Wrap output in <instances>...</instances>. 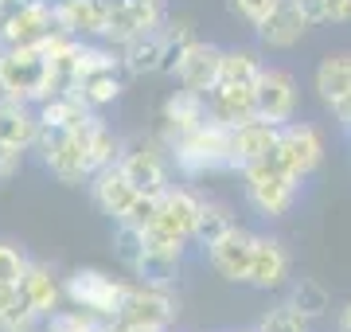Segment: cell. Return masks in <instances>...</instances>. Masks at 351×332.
I'll use <instances>...</instances> for the list:
<instances>
[{
  "mask_svg": "<svg viewBox=\"0 0 351 332\" xmlns=\"http://www.w3.org/2000/svg\"><path fill=\"white\" fill-rule=\"evenodd\" d=\"M258 114V98L254 86H239V82H219L215 90H207V117L219 126H242L246 117Z\"/></svg>",
  "mask_w": 351,
  "mask_h": 332,
  "instance_id": "ac0fdd59",
  "label": "cell"
},
{
  "mask_svg": "<svg viewBox=\"0 0 351 332\" xmlns=\"http://www.w3.org/2000/svg\"><path fill=\"white\" fill-rule=\"evenodd\" d=\"M55 32H63V27L55 24V12H51L43 0H24V8L8 20V27L0 32V39L8 43V47H39V43H47Z\"/></svg>",
  "mask_w": 351,
  "mask_h": 332,
  "instance_id": "2e32d148",
  "label": "cell"
},
{
  "mask_svg": "<svg viewBox=\"0 0 351 332\" xmlns=\"http://www.w3.org/2000/svg\"><path fill=\"white\" fill-rule=\"evenodd\" d=\"M328 110H332V117L339 121V129L348 133V129H351V90H348V94H339L336 102H328Z\"/></svg>",
  "mask_w": 351,
  "mask_h": 332,
  "instance_id": "f35d334b",
  "label": "cell"
},
{
  "mask_svg": "<svg viewBox=\"0 0 351 332\" xmlns=\"http://www.w3.org/2000/svg\"><path fill=\"white\" fill-rule=\"evenodd\" d=\"M289 305H297L308 320H320V317H328L332 297H328V289L316 278H297L289 285Z\"/></svg>",
  "mask_w": 351,
  "mask_h": 332,
  "instance_id": "4316f807",
  "label": "cell"
},
{
  "mask_svg": "<svg viewBox=\"0 0 351 332\" xmlns=\"http://www.w3.org/2000/svg\"><path fill=\"white\" fill-rule=\"evenodd\" d=\"M141 235H145V254H168V258H180V254H184V246H188V239H180L176 230L160 227V223L145 227Z\"/></svg>",
  "mask_w": 351,
  "mask_h": 332,
  "instance_id": "4dcf8cb0",
  "label": "cell"
},
{
  "mask_svg": "<svg viewBox=\"0 0 351 332\" xmlns=\"http://www.w3.org/2000/svg\"><path fill=\"white\" fill-rule=\"evenodd\" d=\"M71 94H78L90 110L113 102L121 94V75H117V59L101 47H82V63H78V78Z\"/></svg>",
  "mask_w": 351,
  "mask_h": 332,
  "instance_id": "52a82bcc",
  "label": "cell"
},
{
  "mask_svg": "<svg viewBox=\"0 0 351 332\" xmlns=\"http://www.w3.org/2000/svg\"><path fill=\"white\" fill-rule=\"evenodd\" d=\"M234 211L226 204H211V200H203V211H199V223H195V243L211 246L215 239H223L226 230H234Z\"/></svg>",
  "mask_w": 351,
  "mask_h": 332,
  "instance_id": "83f0119b",
  "label": "cell"
},
{
  "mask_svg": "<svg viewBox=\"0 0 351 332\" xmlns=\"http://www.w3.org/2000/svg\"><path fill=\"white\" fill-rule=\"evenodd\" d=\"M94 126H98V117L94 114H90L78 129H66V133H51V129L39 126L43 133H51V141H47V168L63 180V184H78V180L94 176V168H90V133H94Z\"/></svg>",
  "mask_w": 351,
  "mask_h": 332,
  "instance_id": "277c9868",
  "label": "cell"
},
{
  "mask_svg": "<svg viewBox=\"0 0 351 332\" xmlns=\"http://www.w3.org/2000/svg\"><path fill=\"white\" fill-rule=\"evenodd\" d=\"M258 332H313V320L304 317L297 305L281 301V305H274V309H265L262 313Z\"/></svg>",
  "mask_w": 351,
  "mask_h": 332,
  "instance_id": "f1b7e54d",
  "label": "cell"
},
{
  "mask_svg": "<svg viewBox=\"0 0 351 332\" xmlns=\"http://www.w3.org/2000/svg\"><path fill=\"white\" fill-rule=\"evenodd\" d=\"M324 24H351V0H324Z\"/></svg>",
  "mask_w": 351,
  "mask_h": 332,
  "instance_id": "74e56055",
  "label": "cell"
},
{
  "mask_svg": "<svg viewBox=\"0 0 351 332\" xmlns=\"http://www.w3.org/2000/svg\"><path fill=\"white\" fill-rule=\"evenodd\" d=\"M176 168L184 176H211V172H234V161H230V126H219V121H203L191 133H184L180 141L168 145Z\"/></svg>",
  "mask_w": 351,
  "mask_h": 332,
  "instance_id": "7a4b0ae2",
  "label": "cell"
},
{
  "mask_svg": "<svg viewBox=\"0 0 351 332\" xmlns=\"http://www.w3.org/2000/svg\"><path fill=\"white\" fill-rule=\"evenodd\" d=\"M24 274H27V258L20 254L16 246L0 243V281H4V285H20Z\"/></svg>",
  "mask_w": 351,
  "mask_h": 332,
  "instance_id": "e575fe53",
  "label": "cell"
},
{
  "mask_svg": "<svg viewBox=\"0 0 351 332\" xmlns=\"http://www.w3.org/2000/svg\"><path fill=\"white\" fill-rule=\"evenodd\" d=\"M277 137H281V126L265 121V117H246L242 126L230 129V161H234V172H242L246 165L262 161L277 149Z\"/></svg>",
  "mask_w": 351,
  "mask_h": 332,
  "instance_id": "5bb4252c",
  "label": "cell"
},
{
  "mask_svg": "<svg viewBox=\"0 0 351 332\" xmlns=\"http://www.w3.org/2000/svg\"><path fill=\"white\" fill-rule=\"evenodd\" d=\"M164 149L152 145V141H141V145H133L117 156V168L125 172V180L137 192H152V195L168 192V156H164Z\"/></svg>",
  "mask_w": 351,
  "mask_h": 332,
  "instance_id": "30bf717a",
  "label": "cell"
},
{
  "mask_svg": "<svg viewBox=\"0 0 351 332\" xmlns=\"http://www.w3.org/2000/svg\"><path fill=\"white\" fill-rule=\"evenodd\" d=\"M239 176H242L246 204H250L262 219H285L289 211L297 207L301 192H304V180L293 176V172L277 161V153H269V156H262V161L246 165Z\"/></svg>",
  "mask_w": 351,
  "mask_h": 332,
  "instance_id": "6da1fadb",
  "label": "cell"
},
{
  "mask_svg": "<svg viewBox=\"0 0 351 332\" xmlns=\"http://www.w3.org/2000/svg\"><path fill=\"white\" fill-rule=\"evenodd\" d=\"M336 332H351V301L339 309V320H336Z\"/></svg>",
  "mask_w": 351,
  "mask_h": 332,
  "instance_id": "b9f144b4",
  "label": "cell"
},
{
  "mask_svg": "<svg viewBox=\"0 0 351 332\" xmlns=\"http://www.w3.org/2000/svg\"><path fill=\"white\" fill-rule=\"evenodd\" d=\"M277 161L293 172V176H316L320 172V165H324V137H320V129L313 126V121H289V126H281V137H277Z\"/></svg>",
  "mask_w": 351,
  "mask_h": 332,
  "instance_id": "8992f818",
  "label": "cell"
},
{
  "mask_svg": "<svg viewBox=\"0 0 351 332\" xmlns=\"http://www.w3.org/2000/svg\"><path fill=\"white\" fill-rule=\"evenodd\" d=\"M20 161H24V149H16V145H8V141H0V180H8L20 168Z\"/></svg>",
  "mask_w": 351,
  "mask_h": 332,
  "instance_id": "8d00e7d4",
  "label": "cell"
},
{
  "mask_svg": "<svg viewBox=\"0 0 351 332\" xmlns=\"http://www.w3.org/2000/svg\"><path fill=\"white\" fill-rule=\"evenodd\" d=\"M0 90L16 102H47L51 94V59L43 47H8L0 51Z\"/></svg>",
  "mask_w": 351,
  "mask_h": 332,
  "instance_id": "3957f363",
  "label": "cell"
},
{
  "mask_svg": "<svg viewBox=\"0 0 351 332\" xmlns=\"http://www.w3.org/2000/svg\"><path fill=\"white\" fill-rule=\"evenodd\" d=\"M316 94H320V102H336L339 94H348L351 90V51H332L324 55L320 63H316Z\"/></svg>",
  "mask_w": 351,
  "mask_h": 332,
  "instance_id": "7402d4cb",
  "label": "cell"
},
{
  "mask_svg": "<svg viewBox=\"0 0 351 332\" xmlns=\"http://www.w3.org/2000/svg\"><path fill=\"white\" fill-rule=\"evenodd\" d=\"M250 332H258V329H250Z\"/></svg>",
  "mask_w": 351,
  "mask_h": 332,
  "instance_id": "ee69618b",
  "label": "cell"
},
{
  "mask_svg": "<svg viewBox=\"0 0 351 332\" xmlns=\"http://www.w3.org/2000/svg\"><path fill=\"white\" fill-rule=\"evenodd\" d=\"M262 71H265V63L258 51H250V47H230V51H223V75H219V82L258 86Z\"/></svg>",
  "mask_w": 351,
  "mask_h": 332,
  "instance_id": "d4e9b609",
  "label": "cell"
},
{
  "mask_svg": "<svg viewBox=\"0 0 351 332\" xmlns=\"http://www.w3.org/2000/svg\"><path fill=\"white\" fill-rule=\"evenodd\" d=\"M125 289H129L125 281L110 278V274H101V270H75V274L66 278V297H71L82 313L101 317V320L117 317V309L125 301Z\"/></svg>",
  "mask_w": 351,
  "mask_h": 332,
  "instance_id": "5b68a950",
  "label": "cell"
},
{
  "mask_svg": "<svg viewBox=\"0 0 351 332\" xmlns=\"http://www.w3.org/2000/svg\"><path fill=\"white\" fill-rule=\"evenodd\" d=\"M293 278V254H289V246L274 235H258V243H254V258H250V278L246 285L254 289H281L289 285Z\"/></svg>",
  "mask_w": 351,
  "mask_h": 332,
  "instance_id": "7c38bea8",
  "label": "cell"
},
{
  "mask_svg": "<svg viewBox=\"0 0 351 332\" xmlns=\"http://www.w3.org/2000/svg\"><path fill=\"white\" fill-rule=\"evenodd\" d=\"M117 317L141 320V324H156V329L168 332V324L176 320V297L168 294V285L141 281V285H129L125 289V301L117 309Z\"/></svg>",
  "mask_w": 351,
  "mask_h": 332,
  "instance_id": "8fae6325",
  "label": "cell"
},
{
  "mask_svg": "<svg viewBox=\"0 0 351 332\" xmlns=\"http://www.w3.org/2000/svg\"><path fill=\"white\" fill-rule=\"evenodd\" d=\"M297 8H301L304 12V20H308V24H324V0H297Z\"/></svg>",
  "mask_w": 351,
  "mask_h": 332,
  "instance_id": "ab89813d",
  "label": "cell"
},
{
  "mask_svg": "<svg viewBox=\"0 0 351 332\" xmlns=\"http://www.w3.org/2000/svg\"><path fill=\"white\" fill-rule=\"evenodd\" d=\"M160 195H164V192H160ZM160 195L137 192V200L129 204V211L121 215V223H125V227H137V230L152 227V223H156V215H160Z\"/></svg>",
  "mask_w": 351,
  "mask_h": 332,
  "instance_id": "d6a6232c",
  "label": "cell"
},
{
  "mask_svg": "<svg viewBox=\"0 0 351 332\" xmlns=\"http://www.w3.org/2000/svg\"><path fill=\"white\" fill-rule=\"evenodd\" d=\"M226 8L239 16V20H246L250 27H258L277 8V0H226Z\"/></svg>",
  "mask_w": 351,
  "mask_h": 332,
  "instance_id": "d590c367",
  "label": "cell"
},
{
  "mask_svg": "<svg viewBox=\"0 0 351 332\" xmlns=\"http://www.w3.org/2000/svg\"><path fill=\"white\" fill-rule=\"evenodd\" d=\"M94 114L78 94H51L47 102H43V114H39V126L51 129V133H66V129H78L86 117Z\"/></svg>",
  "mask_w": 351,
  "mask_h": 332,
  "instance_id": "44dd1931",
  "label": "cell"
},
{
  "mask_svg": "<svg viewBox=\"0 0 351 332\" xmlns=\"http://www.w3.org/2000/svg\"><path fill=\"white\" fill-rule=\"evenodd\" d=\"M110 329L113 332H164V329H156V324H141V320H125V317H113Z\"/></svg>",
  "mask_w": 351,
  "mask_h": 332,
  "instance_id": "60d3db41",
  "label": "cell"
},
{
  "mask_svg": "<svg viewBox=\"0 0 351 332\" xmlns=\"http://www.w3.org/2000/svg\"><path fill=\"white\" fill-rule=\"evenodd\" d=\"M207 121V98L203 94H191V90H176L168 94V102L160 110V129H164V145H172L180 141L184 133H191L195 126Z\"/></svg>",
  "mask_w": 351,
  "mask_h": 332,
  "instance_id": "e0dca14e",
  "label": "cell"
},
{
  "mask_svg": "<svg viewBox=\"0 0 351 332\" xmlns=\"http://www.w3.org/2000/svg\"><path fill=\"white\" fill-rule=\"evenodd\" d=\"M90 188H94V204H98L110 219H117V223H121V215L129 211V204L137 200V188L129 184L125 172H121L117 165L94 172V184H90Z\"/></svg>",
  "mask_w": 351,
  "mask_h": 332,
  "instance_id": "ffe728a7",
  "label": "cell"
},
{
  "mask_svg": "<svg viewBox=\"0 0 351 332\" xmlns=\"http://www.w3.org/2000/svg\"><path fill=\"white\" fill-rule=\"evenodd\" d=\"M20 289L27 294V301L36 305V313H51V309L59 305V281H55V274H51L47 266H27L24 281H20Z\"/></svg>",
  "mask_w": 351,
  "mask_h": 332,
  "instance_id": "484cf974",
  "label": "cell"
},
{
  "mask_svg": "<svg viewBox=\"0 0 351 332\" xmlns=\"http://www.w3.org/2000/svg\"><path fill=\"white\" fill-rule=\"evenodd\" d=\"M117 258H121L129 270L141 266V258H145V235H141L137 227H125V223H121V230H117Z\"/></svg>",
  "mask_w": 351,
  "mask_h": 332,
  "instance_id": "836d02e7",
  "label": "cell"
},
{
  "mask_svg": "<svg viewBox=\"0 0 351 332\" xmlns=\"http://www.w3.org/2000/svg\"><path fill=\"white\" fill-rule=\"evenodd\" d=\"M254 243H258V235L246 230V227L226 230L223 239H215L211 246H203V250H207V266H211L223 281H239V285H246V278H250Z\"/></svg>",
  "mask_w": 351,
  "mask_h": 332,
  "instance_id": "9c48e42d",
  "label": "cell"
},
{
  "mask_svg": "<svg viewBox=\"0 0 351 332\" xmlns=\"http://www.w3.org/2000/svg\"><path fill=\"white\" fill-rule=\"evenodd\" d=\"M94 332H113V329H110V320H106V324H98V329H94Z\"/></svg>",
  "mask_w": 351,
  "mask_h": 332,
  "instance_id": "7bdbcfd3",
  "label": "cell"
},
{
  "mask_svg": "<svg viewBox=\"0 0 351 332\" xmlns=\"http://www.w3.org/2000/svg\"><path fill=\"white\" fill-rule=\"evenodd\" d=\"M254 98H258V117L274 121V126H289L297 117V102H301L297 78L281 67H265L258 86H254Z\"/></svg>",
  "mask_w": 351,
  "mask_h": 332,
  "instance_id": "ba28073f",
  "label": "cell"
},
{
  "mask_svg": "<svg viewBox=\"0 0 351 332\" xmlns=\"http://www.w3.org/2000/svg\"><path fill=\"white\" fill-rule=\"evenodd\" d=\"M125 67L133 75H156V71H164V32H145V36L129 39Z\"/></svg>",
  "mask_w": 351,
  "mask_h": 332,
  "instance_id": "cb8c5ba5",
  "label": "cell"
},
{
  "mask_svg": "<svg viewBox=\"0 0 351 332\" xmlns=\"http://www.w3.org/2000/svg\"><path fill=\"white\" fill-rule=\"evenodd\" d=\"M308 27L313 24L304 20V12L297 8V0H277V8L258 24V43H262L265 51H293L304 39Z\"/></svg>",
  "mask_w": 351,
  "mask_h": 332,
  "instance_id": "9a60e30c",
  "label": "cell"
},
{
  "mask_svg": "<svg viewBox=\"0 0 351 332\" xmlns=\"http://www.w3.org/2000/svg\"><path fill=\"white\" fill-rule=\"evenodd\" d=\"M199 211H203V200L195 192H188V188H168V192L160 195V215H156V223L168 230H176L180 239H195V223H199Z\"/></svg>",
  "mask_w": 351,
  "mask_h": 332,
  "instance_id": "d6986e66",
  "label": "cell"
},
{
  "mask_svg": "<svg viewBox=\"0 0 351 332\" xmlns=\"http://www.w3.org/2000/svg\"><path fill=\"white\" fill-rule=\"evenodd\" d=\"M117 156H121V141L110 133V126H94V133H90V168L94 172H101V168L117 165Z\"/></svg>",
  "mask_w": 351,
  "mask_h": 332,
  "instance_id": "f546056e",
  "label": "cell"
},
{
  "mask_svg": "<svg viewBox=\"0 0 351 332\" xmlns=\"http://www.w3.org/2000/svg\"><path fill=\"white\" fill-rule=\"evenodd\" d=\"M36 137H39V117L27 114L24 102L4 98L0 102V141H8L16 149H27V145H36Z\"/></svg>",
  "mask_w": 351,
  "mask_h": 332,
  "instance_id": "603a6c76",
  "label": "cell"
},
{
  "mask_svg": "<svg viewBox=\"0 0 351 332\" xmlns=\"http://www.w3.org/2000/svg\"><path fill=\"white\" fill-rule=\"evenodd\" d=\"M176 270H180V258H168V254H145L141 266L133 270L141 281H152V285H172Z\"/></svg>",
  "mask_w": 351,
  "mask_h": 332,
  "instance_id": "1f68e13d",
  "label": "cell"
},
{
  "mask_svg": "<svg viewBox=\"0 0 351 332\" xmlns=\"http://www.w3.org/2000/svg\"><path fill=\"white\" fill-rule=\"evenodd\" d=\"M172 75L180 78V86H184V90H191V94H203V98H207V90L219 86V75H223V47L195 39L188 51L180 55V63H176Z\"/></svg>",
  "mask_w": 351,
  "mask_h": 332,
  "instance_id": "4fadbf2b",
  "label": "cell"
}]
</instances>
